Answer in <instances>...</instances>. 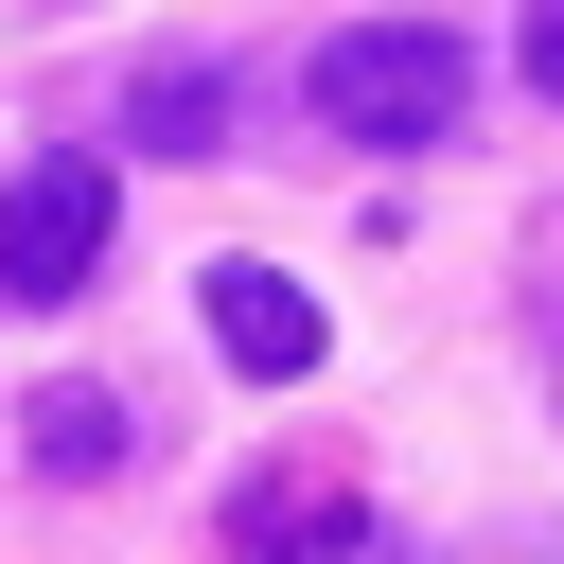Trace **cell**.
I'll return each mask as SVG.
<instances>
[{"label": "cell", "instance_id": "ba28073f", "mask_svg": "<svg viewBox=\"0 0 564 564\" xmlns=\"http://www.w3.org/2000/svg\"><path fill=\"white\" fill-rule=\"evenodd\" d=\"M511 53H529V88L564 106V0H529V35H511Z\"/></svg>", "mask_w": 564, "mask_h": 564}, {"label": "cell", "instance_id": "7a4b0ae2", "mask_svg": "<svg viewBox=\"0 0 564 564\" xmlns=\"http://www.w3.org/2000/svg\"><path fill=\"white\" fill-rule=\"evenodd\" d=\"M106 212H123V176L70 141V159H18L0 176V300H70L88 264H106Z\"/></svg>", "mask_w": 564, "mask_h": 564}, {"label": "cell", "instance_id": "6da1fadb", "mask_svg": "<svg viewBox=\"0 0 564 564\" xmlns=\"http://www.w3.org/2000/svg\"><path fill=\"white\" fill-rule=\"evenodd\" d=\"M317 123L335 141H370V159H423V141H458V106H476V53L441 35V18H352V35H317Z\"/></svg>", "mask_w": 564, "mask_h": 564}, {"label": "cell", "instance_id": "277c9868", "mask_svg": "<svg viewBox=\"0 0 564 564\" xmlns=\"http://www.w3.org/2000/svg\"><path fill=\"white\" fill-rule=\"evenodd\" d=\"M352 529H370V494H352V476H247L212 546H229V564H317V546H352Z\"/></svg>", "mask_w": 564, "mask_h": 564}, {"label": "cell", "instance_id": "5b68a950", "mask_svg": "<svg viewBox=\"0 0 564 564\" xmlns=\"http://www.w3.org/2000/svg\"><path fill=\"white\" fill-rule=\"evenodd\" d=\"M18 458H35V476H123V405H106V388H35V405H18Z\"/></svg>", "mask_w": 564, "mask_h": 564}, {"label": "cell", "instance_id": "8992f818", "mask_svg": "<svg viewBox=\"0 0 564 564\" xmlns=\"http://www.w3.org/2000/svg\"><path fill=\"white\" fill-rule=\"evenodd\" d=\"M141 141L159 159H229V70H141Z\"/></svg>", "mask_w": 564, "mask_h": 564}, {"label": "cell", "instance_id": "3957f363", "mask_svg": "<svg viewBox=\"0 0 564 564\" xmlns=\"http://www.w3.org/2000/svg\"><path fill=\"white\" fill-rule=\"evenodd\" d=\"M212 352H229L247 388H300V370L335 352V317H317L282 264H212Z\"/></svg>", "mask_w": 564, "mask_h": 564}, {"label": "cell", "instance_id": "52a82bcc", "mask_svg": "<svg viewBox=\"0 0 564 564\" xmlns=\"http://www.w3.org/2000/svg\"><path fill=\"white\" fill-rule=\"evenodd\" d=\"M370 564H564V529H458V546H370Z\"/></svg>", "mask_w": 564, "mask_h": 564}]
</instances>
